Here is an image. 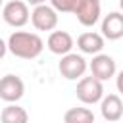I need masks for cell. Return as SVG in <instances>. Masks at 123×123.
<instances>
[{
    "mask_svg": "<svg viewBox=\"0 0 123 123\" xmlns=\"http://www.w3.org/2000/svg\"><path fill=\"white\" fill-rule=\"evenodd\" d=\"M42 50H44V40L37 33L15 31L8 38V52H12L15 58L33 60V58L40 56Z\"/></svg>",
    "mask_w": 123,
    "mask_h": 123,
    "instance_id": "1",
    "label": "cell"
},
{
    "mask_svg": "<svg viewBox=\"0 0 123 123\" xmlns=\"http://www.w3.org/2000/svg\"><path fill=\"white\" fill-rule=\"evenodd\" d=\"M75 94H77V98H79L83 104L92 106V104H98V102L104 98V85H102V81L96 79L94 75H90V77H81L79 83H77Z\"/></svg>",
    "mask_w": 123,
    "mask_h": 123,
    "instance_id": "2",
    "label": "cell"
},
{
    "mask_svg": "<svg viewBox=\"0 0 123 123\" xmlns=\"http://www.w3.org/2000/svg\"><path fill=\"white\" fill-rule=\"evenodd\" d=\"M86 67H88L86 60H85L81 54H73V52L63 54L62 60H60V63H58V69H60L62 77L67 79V81H77V79H81V77L85 75Z\"/></svg>",
    "mask_w": 123,
    "mask_h": 123,
    "instance_id": "3",
    "label": "cell"
},
{
    "mask_svg": "<svg viewBox=\"0 0 123 123\" xmlns=\"http://www.w3.org/2000/svg\"><path fill=\"white\" fill-rule=\"evenodd\" d=\"M31 23L37 31H54L58 25V10L50 4H38L31 12Z\"/></svg>",
    "mask_w": 123,
    "mask_h": 123,
    "instance_id": "4",
    "label": "cell"
},
{
    "mask_svg": "<svg viewBox=\"0 0 123 123\" xmlns=\"http://www.w3.org/2000/svg\"><path fill=\"white\" fill-rule=\"evenodd\" d=\"M2 17L8 25L12 27H23L29 23L31 19V12H29V4L21 2V0H12L8 4H4L2 8Z\"/></svg>",
    "mask_w": 123,
    "mask_h": 123,
    "instance_id": "5",
    "label": "cell"
},
{
    "mask_svg": "<svg viewBox=\"0 0 123 123\" xmlns=\"http://www.w3.org/2000/svg\"><path fill=\"white\" fill-rule=\"evenodd\" d=\"M25 94V83L21 81V77L8 73L4 77H0V100L4 102H19Z\"/></svg>",
    "mask_w": 123,
    "mask_h": 123,
    "instance_id": "6",
    "label": "cell"
},
{
    "mask_svg": "<svg viewBox=\"0 0 123 123\" xmlns=\"http://www.w3.org/2000/svg\"><path fill=\"white\" fill-rule=\"evenodd\" d=\"M88 67H90V75H94L102 83L110 81L115 75V60L108 54H102V52L92 56V62L88 63Z\"/></svg>",
    "mask_w": 123,
    "mask_h": 123,
    "instance_id": "7",
    "label": "cell"
},
{
    "mask_svg": "<svg viewBox=\"0 0 123 123\" xmlns=\"http://www.w3.org/2000/svg\"><path fill=\"white\" fill-rule=\"evenodd\" d=\"M73 15L81 25L92 27L100 19V0H81Z\"/></svg>",
    "mask_w": 123,
    "mask_h": 123,
    "instance_id": "8",
    "label": "cell"
},
{
    "mask_svg": "<svg viewBox=\"0 0 123 123\" xmlns=\"http://www.w3.org/2000/svg\"><path fill=\"white\" fill-rule=\"evenodd\" d=\"M75 46L73 42V37L67 33V31H52L48 35V40H46V48L56 54V56H63L67 52H71V48Z\"/></svg>",
    "mask_w": 123,
    "mask_h": 123,
    "instance_id": "9",
    "label": "cell"
},
{
    "mask_svg": "<svg viewBox=\"0 0 123 123\" xmlns=\"http://www.w3.org/2000/svg\"><path fill=\"white\" fill-rule=\"evenodd\" d=\"M102 35L108 40H119L123 37V12H110L102 19Z\"/></svg>",
    "mask_w": 123,
    "mask_h": 123,
    "instance_id": "10",
    "label": "cell"
},
{
    "mask_svg": "<svg viewBox=\"0 0 123 123\" xmlns=\"http://www.w3.org/2000/svg\"><path fill=\"white\" fill-rule=\"evenodd\" d=\"M100 113L106 121H119L123 117V102L119 94H108L100 100Z\"/></svg>",
    "mask_w": 123,
    "mask_h": 123,
    "instance_id": "11",
    "label": "cell"
},
{
    "mask_svg": "<svg viewBox=\"0 0 123 123\" xmlns=\"http://www.w3.org/2000/svg\"><path fill=\"white\" fill-rule=\"evenodd\" d=\"M77 48L83 52V54H100L102 48H104V35L100 33H94V31H86L83 35H79L77 38Z\"/></svg>",
    "mask_w": 123,
    "mask_h": 123,
    "instance_id": "12",
    "label": "cell"
},
{
    "mask_svg": "<svg viewBox=\"0 0 123 123\" xmlns=\"http://www.w3.org/2000/svg\"><path fill=\"white\" fill-rule=\"evenodd\" d=\"M0 119H2L4 123H27V121H29V113L25 111V108L17 106L15 102H10V104L2 110Z\"/></svg>",
    "mask_w": 123,
    "mask_h": 123,
    "instance_id": "13",
    "label": "cell"
},
{
    "mask_svg": "<svg viewBox=\"0 0 123 123\" xmlns=\"http://www.w3.org/2000/svg\"><path fill=\"white\" fill-rule=\"evenodd\" d=\"M63 121L65 123H92L94 113L88 108H69L63 113Z\"/></svg>",
    "mask_w": 123,
    "mask_h": 123,
    "instance_id": "14",
    "label": "cell"
},
{
    "mask_svg": "<svg viewBox=\"0 0 123 123\" xmlns=\"http://www.w3.org/2000/svg\"><path fill=\"white\" fill-rule=\"evenodd\" d=\"M81 0H50V4L62 13H75Z\"/></svg>",
    "mask_w": 123,
    "mask_h": 123,
    "instance_id": "15",
    "label": "cell"
},
{
    "mask_svg": "<svg viewBox=\"0 0 123 123\" xmlns=\"http://www.w3.org/2000/svg\"><path fill=\"white\" fill-rule=\"evenodd\" d=\"M115 86H117V92L119 94H123V69L117 73V77H115Z\"/></svg>",
    "mask_w": 123,
    "mask_h": 123,
    "instance_id": "16",
    "label": "cell"
},
{
    "mask_svg": "<svg viewBox=\"0 0 123 123\" xmlns=\"http://www.w3.org/2000/svg\"><path fill=\"white\" fill-rule=\"evenodd\" d=\"M6 52H8V42H4V40L0 38V60L6 56Z\"/></svg>",
    "mask_w": 123,
    "mask_h": 123,
    "instance_id": "17",
    "label": "cell"
},
{
    "mask_svg": "<svg viewBox=\"0 0 123 123\" xmlns=\"http://www.w3.org/2000/svg\"><path fill=\"white\" fill-rule=\"evenodd\" d=\"M46 0H27V4H31V6H38V4H44Z\"/></svg>",
    "mask_w": 123,
    "mask_h": 123,
    "instance_id": "18",
    "label": "cell"
},
{
    "mask_svg": "<svg viewBox=\"0 0 123 123\" xmlns=\"http://www.w3.org/2000/svg\"><path fill=\"white\" fill-rule=\"evenodd\" d=\"M119 8H121V12H123V0H119Z\"/></svg>",
    "mask_w": 123,
    "mask_h": 123,
    "instance_id": "19",
    "label": "cell"
},
{
    "mask_svg": "<svg viewBox=\"0 0 123 123\" xmlns=\"http://www.w3.org/2000/svg\"><path fill=\"white\" fill-rule=\"evenodd\" d=\"M2 4H4V0H0V6H2Z\"/></svg>",
    "mask_w": 123,
    "mask_h": 123,
    "instance_id": "20",
    "label": "cell"
}]
</instances>
